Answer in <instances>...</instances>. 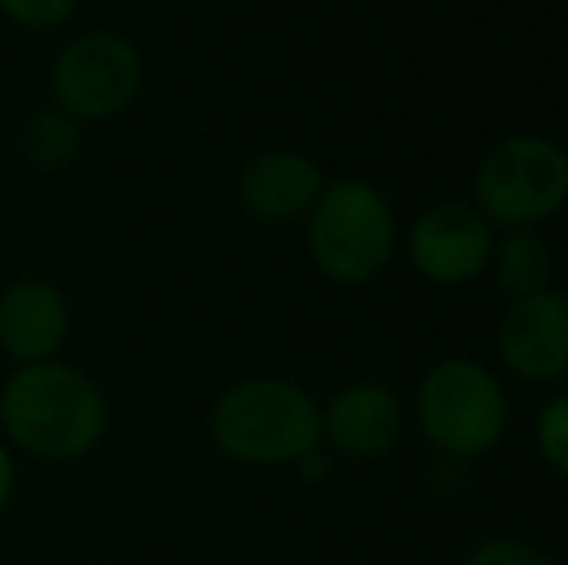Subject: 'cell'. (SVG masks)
I'll list each match as a JSON object with an SVG mask.
<instances>
[{
	"label": "cell",
	"instance_id": "2",
	"mask_svg": "<svg viewBox=\"0 0 568 565\" xmlns=\"http://www.w3.org/2000/svg\"><path fill=\"white\" fill-rule=\"evenodd\" d=\"M210 437L236 465H298L306 453L322 450V403L294 380H240L213 403Z\"/></svg>",
	"mask_w": 568,
	"mask_h": 565
},
{
	"label": "cell",
	"instance_id": "13",
	"mask_svg": "<svg viewBox=\"0 0 568 565\" xmlns=\"http://www.w3.org/2000/svg\"><path fill=\"white\" fill-rule=\"evenodd\" d=\"M20 151L28 163L43 167V171H59V167L74 163L82 151V124L59 105H47L31 113L20 129Z\"/></svg>",
	"mask_w": 568,
	"mask_h": 565
},
{
	"label": "cell",
	"instance_id": "12",
	"mask_svg": "<svg viewBox=\"0 0 568 565\" xmlns=\"http://www.w3.org/2000/svg\"><path fill=\"white\" fill-rule=\"evenodd\" d=\"M487 272L495 275V283H499V291L507 299H526V294L554 286V256H549V249L538 241L534 229H510V233L495 236Z\"/></svg>",
	"mask_w": 568,
	"mask_h": 565
},
{
	"label": "cell",
	"instance_id": "9",
	"mask_svg": "<svg viewBox=\"0 0 568 565\" xmlns=\"http://www.w3.org/2000/svg\"><path fill=\"white\" fill-rule=\"evenodd\" d=\"M325 171L317 159L294 148L260 151L244 163L236 179V198L244 213L260 225H294L306 221L325 190Z\"/></svg>",
	"mask_w": 568,
	"mask_h": 565
},
{
	"label": "cell",
	"instance_id": "11",
	"mask_svg": "<svg viewBox=\"0 0 568 565\" xmlns=\"http://www.w3.org/2000/svg\"><path fill=\"white\" fill-rule=\"evenodd\" d=\"M70 333L67 294L47 280H16L0 291V353L16 364L59 361Z\"/></svg>",
	"mask_w": 568,
	"mask_h": 565
},
{
	"label": "cell",
	"instance_id": "5",
	"mask_svg": "<svg viewBox=\"0 0 568 565\" xmlns=\"http://www.w3.org/2000/svg\"><path fill=\"white\" fill-rule=\"evenodd\" d=\"M568 202V151L549 137H507L476 167V210L491 229H538Z\"/></svg>",
	"mask_w": 568,
	"mask_h": 565
},
{
	"label": "cell",
	"instance_id": "1",
	"mask_svg": "<svg viewBox=\"0 0 568 565\" xmlns=\"http://www.w3.org/2000/svg\"><path fill=\"white\" fill-rule=\"evenodd\" d=\"M0 426L20 453L67 465L93 453L105 437V392L67 361L16 364L0 387Z\"/></svg>",
	"mask_w": 568,
	"mask_h": 565
},
{
	"label": "cell",
	"instance_id": "16",
	"mask_svg": "<svg viewBox=\"0 0 568 565\" xmlns=\"http://www.w3.org/2000/svg\"><path fill=\"white\" fill-rule=\"evenodd\" d=\"M464 565H557L546 551H538L526 538H487L468 554Z\"/></svg>",
	"mask_w": 568,
	"mask_h": 565
},
{
	"label": "cell",
	"instance_id": "14",
	"mask_svg": "<svg viewBox=\"0 0 568 565\" xmlns=\"http://www.w3.org/2000/svg\"><path fill=\"white\" fill-rule=\"evenodd\" d=\"M534 442H538L541 461H546L557 476H568V395H554V400L538 411Z\"/></svg>",
	"mask_w": 568,
	"mask_h": 565
},
{
	"label": "cell",
	"instance_id": "17",
	"mask_svg": "<svg viewBox=\"0 0 568 565\" xmlns=\"http://www.w3.org/2000/svg\"><path fill=\"white\" fill-rule=\"evenodd\" d=\"M12 492H16V461H12V450L0 442V512L8 507Z\"/></svg>",
	"mask_w": 568,
	"mask_h": 565
},
{
	"label": "cell",
	"instance_id": "6",
	"mask_svg": "<svg viewBox=\"0 0 568 565\" xmlns=\"http://www.w3.org/2000/svg\"><path fill=\"white\" fill-rule=\"evenodd\" d=\"M140 47L113 28L74 36L51 67V105L70 113L78 124H105L135 105L143 93Z\"/></svg>",
	"mask_w": 568,
	"mask_h": 565
},
{
	"label": "cell",
	"instance_id": "3",
	"mask_svg": "<svg viewBox=\"0 0 568 565\" xmlns=\"http://www.w3.org/2000/svg\"><path fill=\"white\" fill-rule=\"evenodd\" d=\"M314 268L337 286H367L398 252V221L375 182L344 174L329 179L306 218Z\"/></svg>",
	"mask_w": 568,
	"mask_h": 565
},
{
	"label": "cell",
	"instance_id": "7",
	"mask_svg": "<svg viewBox=\"0 0 568 565\" xmlns=\"http://www.w3.org/2000/svg\"><path fill=\"white\" fill-rule=\"evenodd\" d=\"M406 260L434 286H468L487 275L495 229L471 202H437L406 229Z\"/></svg>",
	"mask_w": 568,
	"mask_h": 565
},
{
	"label": "cell",
	"instance_id": "8",
	"mask_svg": "<svg viewBox=\"0 0 568 565\" xmlns=\"http://www.w3.org/2000/svg\"><path fill=\"white\" fill-rule=\"evenodd\" d=\"M495 345L503 369L523 384H554L568 376V291L546 286L510 299Z\"/></svg>",
	"mask_w": 568,
	"mask_h": 565
},
{
	"label": "cell",
	"instance_id": "4",
	"mask_svg": "<svg viewBox=\"0 0 568 565\" xmlns=\"http://www.w3.org/2000/svg\"><path fill=\"white\" fill-rule=\"evenodd\" d=\"M414 423L449 461H476L503 442L507 392L487 364L471 356H445L418 380Z\"/></svg>",
	"mask_w": 568,
	"mask_h": 565
},
{
	"label": "cell",
	"instance_id": "10",
	"mask_svg": "<svg viewBox=\"0 0 568 565\" xmlns=\"http://www.w3.org/2000/svg\"><path fill=\"white\" fill-rule=\"evenodd\" d=\"M406 430L403 400L387 384L359 380L322 407V445L344 461H379Z\"/></svg>",
	"mask_w": 568,
	"mask_h": 565
},
{
	"label": "cell",
	"instance_id": "18",
	"mask_svg": "<svg viewBox=\"0 0 568 565\" xmlns=\"http://www.w3.org/2000/svg\"><path fill=\"white\" fill-rule=\"evenodd\" d=\"M565 565H568V562H565Z\"/></svg>",
	"mask_w": 568,
	"mask_h": 565
},
{
	"label": "cell",
	"instance_id": "15",
	"mask_svg": "<svg viewBox=\"0 0 568 565\" xmlns=\"http://www.w3.org/2000/svg\"><path fill=\"white\" fill-rule=\"evenodd\" d=\"M82 0H0L4 20L23 31H59L74 20Z\"/></svg>",
	"mask_w": 568,
	"mask_h": 565
}]
</instances>
